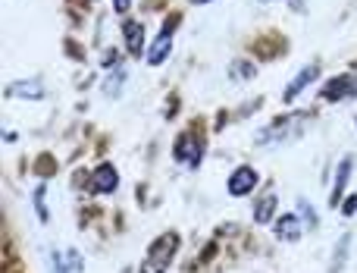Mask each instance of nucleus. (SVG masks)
I'll use <instances>...</instances> for the list:
<instances>
[{"instance_id": "nucleus-10", "label": "nucleus", "mask_w": 357, "mask_h": 273, "mask_svg": "<svg viewBox=\"0 0 357 273\" xmlns=\"http://www.w3.org/2000/svg\"><path fill=\"white\" fill-rule=\"evenodd\" d=\"M6 98H19V101H41L44 98V85L38 79H22L6 85Z\"/></svg>"}, {"instance_id": "nucleus-7", "label": "nucleus", "mask_w": 357, "mask_h": 273, "mask_svg": "<svg viewBox=\"0 0 357 273\" xmlns=\"http://www.w3.org/2000/svg\"><path fill=\"white\" fill-rule=\"evenodd\" d=\"M351 94H357L354 75L345 73V75H339V79L326 82V85H323V91H320V98L323 101H345V98H351Z\"/></svg>"}, {"instance_id": "nucleus-16", "label": "nucleus", "mask_w": 357, "mask_h": 273, "mask_svg": "<svg viewBox=\"0 0 357 273\" xmlns=\"http://www.w3.org/2000/svg\"><path fill=\"white\" fill-rule=\"evenodd\" d=\"M298 217H304L310 230H317V211L314 207H307V201H298Z\"/></svg>"}, {"instance_id": "nucleus-17", "label": "nucleus", "mask_w": 357, "mask_h": 273, "mask_svg": "<svg viewBox=\"0 0 357 273\" xmlns=\"http://www.w3.org/2000/svg\"><path fill=\"white\" fill-rule=\"evenodd\" d=\"M35 207H38V217L47 223V211H44V186H38V192H35Z\"/></svg>"}, {"instance_id": "nucleus-22", "label": "nucleus", "mask_w": 357, "mask_h": 273, "mask_svg": "<svg viewBox=\"0 0 357 273\" xmlns=\"http://www.w3.org/2000/svg\"><path fill=\"white\" fill-rule=\"evenodd\" d=\"M260 3H270V0H260Z\"/></svg>"}, {"instance_id": "nucleus-2", "label": "nucleus", "mask_w": 357, "mask_h": 273, "mask_svg": "<svg viewBox=\"0 0 357 273\" xmlns=\"http://www.w3.org/2000/svg\"><path fill=\"white\" fill-rule=\"evenodd\" d=\"M176 161L178 163H185L188 170H195L197 163H201V157H204V148H201V142H197V135L195 132H185V135H178L176 138Z\"/></svg>"}, {"instance_id": "nucleus-3", "label": "nucleus", "mask_w": 357, "mask_h": 273, "mask_svg": "<svg viewBox=\"0 0 357 273\" xmlns=\"http://www.w3.org/2000/svg\"><path fill=\"white\" fill-rule=\"evenodd\" d=\"M173 29H176V16L169 19V25L154 38V44H151L148 54H144V60H148L151 66H160V63L169 60V54H173Z\"/></svg>"}, {"instance_id": "nucleus-18", "label": "nucleus", "mask_w": 357, "mask_h": 273, "mask_svg": "<svg viewBox=\"0 0 357 273\" xmlns=\"http://www.w3.org/2000/svg\"><path fill=\"white\" fill-rule=\"evenodd\" d=\"M66 261H69V264H73V270H75V273H82V267H85V264H82V258H79V255H75V251H73V249H69V251H66Z\"/></svg>"}, {"instance_id": "nucleus-9", "label": "nucleus", "mask_w": 357, "mask_h": 273, "mask_svg": "<svg viewBox=\"0 0 357 273\" xmlns=\"http://www.w3.org/2000/svg\"><path fill=\"white\" fill-rule=\"evenodd\" d=\"M123 35H126V47H129L132 57H144V25L135 22V19H126L123 22Z\"/></svg>"}, {"instance_id": "nucleus-21", "label": "nucleus", "mask_w": 357, "mask_h": 273, "mask_svg": "<svg viewBox=\"0 0 357 273\" xmlns=\"http://www.w3.org/2000/svg\"><path fill=\"white\" fill-rule=\"evenodd\" d=\"M195 6H201V3H213V0H191Z\"/></svg>"}, {"instance_id": "nucleus-19", "label": "nucleus", "mask_w": 357, "mask_h": 273, "mask_svg": "<svg viewBox=\"0 0 357 273\" xmlns=\"http://www.w3.org/2000/svg\"><path fill=\"white\" fill-rule=\"evenodd\" d=\"M354 211H357V195H348V201L342 205V214H345V217H351Z\"/></svg>"}, {"instance_id": "nucleus-1", "label": "nucleus", "mask_w": 357, "mask_h": 273, "mask_svg": "<svg viewBox=\"0 0 357 273\" xmlns=\"http://www.w3.org/2000/svg\"><path fill=\"white\" fill-rule=\"evenodd\" d=\"M176 245H178V236H176V233H167V236L157 239V242L151 245L148 258H144L142 273H167L169 261L176 258Z\"/></svg>"}, {"instance_id": "nucleus-11", "label": "nucleus", "mask_w": 357, "mask_h": 273, "mask_svg": "<svg viewBox=\"0 0 357 273\" xmlns=\"http://www.w3.org/2000/svg\"><path fill=\"white\" fill-rule=\"evenodd\" d=\"M351 170H354V161L351 157H342L339 161V170H335V182H333V192H329V205H339L342 195H345V186L348 179H351Z\"/></svg>"}, {"instance_id": "nucleus-12", "label": "nucleus", "mask_w": 357, "mask_h": 273, "mask_svg": "<svg viewBox=\"0 0 357 273\" xmlns=\"http://www.w3.org/2000/svg\"><path fill=\"white\" fill-rule=\"evenodd\" d=\"M273 214H276V195H264L254 205V223H273Z\"/></svg>"}, {"instance_id": "nucleus-8", "label": "nucleus", "mask_w": 357, "mask_h": 273, "mask_svg": "<svg viewBox=\"0 0 357 273\" xmlns=\"http://www.w3.org/2000/svg\"><path fill=\"white\" fill-rule=\"evenodd\" d=\"M317 73H320V66H317V63H310V66H304L301 73H298L295 79H291L289 85H285V91H282V101H285V104H289V101H295L298 94H301L304 88H307L310 82L317 79Z\"/></svg>"}, {"instance_id": "nucleus-5", "label": "nucleus", "mask_w": 357, "mask_h": 273, "mask_svg": "<svg viewBox=\"0 0 357 273\" xmlns=\"http://www.w3.org/2000/svg\"><path fill=\"white\" fill-rule=\"evenodd\" d=\"M119 189V173L113 163H100L98 170L91 173V192L94 195H110Z\"/></svg>"}, {"instance_id": "nucleus-6", "label": "nucleus", "mask_w": 357, "mask_h": 273, "mask_svg": "<svg viewBox=\"0 0 357 273\" xmlns=\"http://www.w3.org/2000/svg\"><path fill=\"white\" fill-rule=\"evenodd\" d=\"M273 233H276L279 242H298L301 233H304V223H301L298 214H282V217L273 223Z\"/></svg>"}, {"instance_id": "nucleus-14", "label": "nucleus", "mask_w": 357, "mask_h": 273, "mask_svg": "<svg viewBox=\"0 0 357 273\" xmlns=\"http://www.w3.org/2000/svg\"><path fill=\"white\" fill-rule=\"evenodd\" d=\"M348 245H351V236H342L339 239V251L333 255V264H329V273H342V267H345V258H348Z\"/></svg>"}, {"instance_id": "nucleus-13", "label": "nucleus", "mask_w": 357, "mask_h": 273, "mask_svg": "<svg viewBox=\"0 0 357 273\" xmlns=\"http://www.w3.org/2000/svg\"><path fill=\"white\" fill-rule=\"evenodd\" d=\"M254 73H257V69H254V63H248V60H238L229 66V79L232 82H248V79H254Z\"/></svg>"}, {"instance_id": "nucleus-15", "label": "nucleus", "mask_w": 357, "mask_h": 273, "mask_svg": "<svg viewBox=\"0 0 357 273\" xmlns=\"http://www.w3.org/2000/svg\"><path fill=\"white\" fill-rule=\"evenodd\" d=\"M123 82H126V69L116 66V69H113V79L104 82V91L110 94V98H116V94H119V85H123Z\"/></svg>"}, {"instance_id": "nucleus-20", "label": "nucleus", "mask_w": 357, "mask_h": 273, "mask_svg": "<svg viewBox=\"0 0 357 273\" xmlns=\"http://www.w3.org/2000/svg\"><path fill=\"white\" fill-rule=\"evenodd\" d=\"M129 6H132V0H113V10L116 13H129Z\"/></svg>"}, {"instance_id": "nucleus-4", "label": "nucleus", "mask_w": 357, "mask_h": 273, "mask_svg": "<svg viewBox=\"0 0 357 273\" xmlns=\"http://www.w3.org/2000/svg\"><path fill=\"white\" fill-rule=\"evenodd\" d=\"M226 189H229V195H235V198L251 195L254 189H257V170H254V167H238L232 176H229Z\"/></svg>"}]
</instances>
